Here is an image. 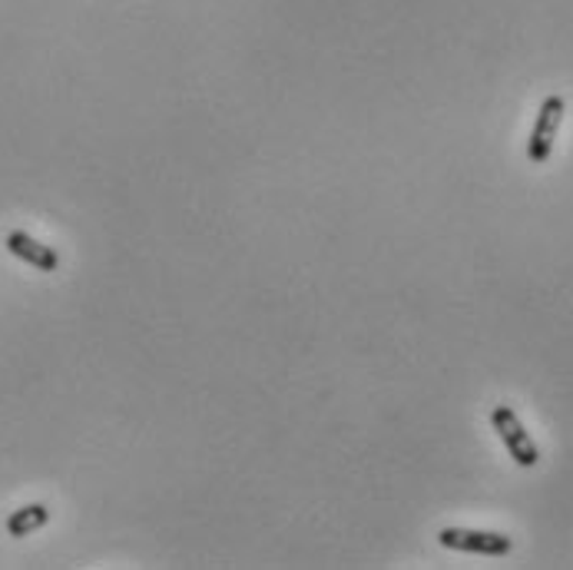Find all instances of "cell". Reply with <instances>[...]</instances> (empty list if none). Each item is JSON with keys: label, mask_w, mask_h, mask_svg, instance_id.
<instances>
[{"label": "cell", "mask_w": 573, "mask_h": 570, "mask_svg": "<svg viewBox=\"0 0 573 570\" xmlns=\"http://www.w3.org/2000/svg\"><path fill=\"white\" fill-rule=\"evenodd\" d=\"M491 425L501 434L507 454H511L521 468H534V464L541 461V451H537L531 431L524 428V422L517 419V412H514L511 405H497V409L491 412Z\"/></svg>", "instance_id": "1"}, {"label": "cell", "mask_w": 573, "mask_h": 570, "mask_svg": "<svg viewBox=\"0 0 573 570\" xmlns=\"http://www.w3.org/2000/svg\"><path fill=\"white\" fill-rule=\"evenodd\" d=\"M441 548L461 551V554H481V558H507L514 551V541L507 534L494 531H471V528H444L437 534Z\"/></svg>", "instance_id": "2"}, {"label": "cell", "mask_w": 573, "mask_h": 570, "mask_svg": "<svg viewBox=\"0 0 573 570\" xmlns=\"http://www.w3.org/2000/svg\"><path fill=\"white\" fill-rule=\"evenodd\" d=\"M564 114H567V104L564 97H547L537 110V124L531 130V140H527V159L534 166H544L554 153V142H557V130L564 124Z\"/></svg>", "instance_id": "3"}, {"label": "cell", "mask_w": 573, "mask_h": 570, "mask_svg": "<svg viewBox=\"0 0 573 570\" xmlns=\"http://www.w3.org/2000/svg\"><path fill=\"white\" fill-rule=\"evenodd\" d=\"M7 249H10V256H17V259H23L27 266H33L37 273H57V269H60V256H57L50 246L37 243L33 236H27V233H20V229L7 233Z\"/></svg>", "instance_id": "4"}, {"label": "cell", "mask_w": 573, "mask_h": 570, "mask_svg": "<svg viewBox=\"0 0 573 570\" xmlns=\"http://www.w3.org/2000/svg\"><path fill=\"white\" fill-rule=\"evenodd\" d=\"M47 521H50V511H47L43 504H27V508L13 511V514L7 518V534H10V538H27V534L40 531Z\"/></svg>", "instance_id": "5"}]
</instances>
